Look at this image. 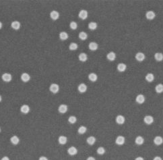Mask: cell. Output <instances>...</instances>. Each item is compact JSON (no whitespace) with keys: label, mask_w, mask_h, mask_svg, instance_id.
I'll return each instance as SVG.
<instances>
[{"label":"cell","mask_w":163,"mask_h":160,"mask_svg":"<svg viewBox=\"0 0 163 160\" xmlns=\"http://www.w3.org/2000/svg\"><path fill=\"white\" fill-rule=\"evenodd\" d=\"M49 90H50V91L53 93H54V94H56L57 93H58L59 90V85H57L55 83H53L50 86V87H49Z\"/></svg>","instance_id":"6da1fadb"},{"label":"cell","mask_w":163,"mask_h":160,"mask_svg":"<svg viewBox=\"0 0 163 160\" xmlns=\"http://www.w3.org/2000/svg\"><path fill=\"white\" fill-rule=\"evenodd\" d=\"M1 79L3 81L6 82H9L12 80V75L9 74V73H4L3 75L1 76Z\"/></svg>","instance_id":"7a4b0ae2"},{"label":"cell","mask_w":163,"mask_h":160,"mask_svg":"<svg viewBox=\"0 0 163 160\" xmlns=\"http://www.w3.org/2000/svg\"><path fill=\"white\" fill-rule=\"evenodd\" d=\"M143 122L147 125H150L154 122V118L152 116H146L143 118Z\"/></svg>","instance_id":"3957f363"},{"label":"cell","mask_w":163,"mask_h":160,"mask_svg":"<svg viewBox=\"0 0 163 160\" xmlns=\"http://www.w3.org/2000/svg\"><path fill=\"white\" fill-rule=\"evenodd\" d=\"M125 138L123 136H118L116 140H115V143L118 145H123L125 143Z\"/></svg>","instance_id":"277c9868"},{"label":"cell","mask_w":163,"mask_h":160,"mask_svg":"<svg viewBox=\"0 0 163 160\" xmlns=\"http://www.w3.org/2000/svg\"><path fill=\"white\" fill-rule=\"evenodd\" d=\"M115 121L118 124H123L125 123V118L122 115H118L116 117V119H115Z\"/></svg>","instance_id":"5b68a950"},{"label":"cell","mask_w":163,"mask_h":160,"mask_svg":"<svg viewBox=\"0 0 163 160\" xmlns=\"http://www.w3.org/2000/svg\"><path fill=\"white\" fill-rule=\"evenodd\" d=\"M145 58H146V56L143 53L138 52L136 54V59L138 62H143L145 59Z\"/></svg>","instance_id":"8992f818"},{"label":"cell","mask_w":163,"mask_h":160,"mask_svg":"<svg viewBox=\"0 0 163 160\" xmlns=\"http://www.w3.org/2000/svg\"><path fill=\"white\" fill-rule=\"evenodd\" d=\"M146 17L148 20H153L156 17V14L154 13L153 11H148L146 13Z\"/></svg>","instance_id":"52a82bcc"},{"label":"cell","mask_w":163,"mask_h":160,"mask_svg":"<svg viewBox=\"0 0 163 160\" xmlns=\"http://www.w3.org/2000/svg\"><path fill=\"white\" fill-rule=\"evenodd\" d=\"M50 17L53 20H57L59 17V12L57 11H56V10H53L52 12L50 13Z\"/></svg>","instance_id":"ba28073f"},{"label":"cell","mask_w":163,"mask_h":160,"mask_svg":"<svg viewBox=\"0 0 163 160\" xmlns=\"http://www.w3.org/2000/svg\"><path fill=\"white\" fill-rule=\"evenodd\" d=\"M78 16L82 20H86L87 18V17H88V12L85 10H82L79 12Z\"/></svg>","instance_id":"9c48e42d"},{"label":"cell","mask_w":163,"mask_h":160,"mask_svg":"<svg viewBox=\"0 0 163 160\" xmlns=\"http://www.w3.org/2000/svg\"><path fill=\"white\" fill-rule=\"evenodd\" d=\"M68 108L66 105L61 104L59 105V108H58V111L61 114H65L68 111Z\"/></svg>","instance_id":"30bf717a"},{"label":"cell","mask_w":163,"mask_h":160,"mask_svg":"<svg viewBox=\"0 0 163 160\" xmlns=\"http://www.w3.org/2000/svg\"><path fill=\"white\" fill-rule=\"evenodd\" d=\"M68 153L70 155H75L78 153V149L75 147H70L68 149Z\"/></svg>","instance_id":"8fae6325"},{"label":"cell","mask_w":163,"mask_h":160,"mask_svg":"<svg viewBox=\"0 0 163 160\" xmlns=\"http://www.w3.org/2000/svg\"><path fill=\"white\" fill-rule=\"evenodd\" d=\"M136 102H137V103H139V104H142V103H144V101H145V97H144L142 94H140V95H138L137 97H136Z\"/></svg>","instance_id":"7c38bea8"},{"label":"cell","mask_w":163,"mask_h":160,"mask_svg":"<svg viewBox=\"0 0 163 160\" xmlns=\"http://www.w3.org/2000/svg\"><path fill=\"white\" fill-rule=\"evenodd\" d=\"M20 111L24 114H27L28 113H29L30 107L28 105H23L20 108Z\"/></svg>","instance_id":"4fadbf2b"},{"label":"cell","mask_w":163,"mask_h":160,"mask_svg":"<svg viewBox=\"0 0 163 160\" xmlns=\"http://www.w3.org/2000/svg\"><path fill=\"white\" fill-rule=\"evenodd\" d=\"M154 143L156 145H160L163 143V138L160 136H156L154 138Z\"/></svg>","instance_id":"5bb4252c"},{"label":"cell","mask_w":163,"mask_h":160,"mask_svg":"<svg viewBox=\"0 0 163 160\" xmlns=\"http://www.w3.org/2000/svg\"><path fill=\"white\" fill-rule=\"evenodd\" d=\"M21 80L24 82H27L30 80V76L28 73H23L21 75Z\"/></svg>","instance_id":"9a60e30c"},{"label":"cell","mask_w":163,"mask_h":160,"mask_svg":"<svg viewBox=\"0 0 163 160\" xmlns=\"http://www.w3.org/2000/svg\"><path fill=\"white\" fill-rule=\"evenodd\" d=\"M78 89L80 93H84L85 92L87 91V86L84 84V83H81L80 84L78 87Z\"/></svg>","instance_id":"2e32d148"},{"label":"cell","mask_w":163,"mask_h":160,"mask_svg":"<svg viewBox=\"0 0 163 160\" xmlns=\"http://www.w3.org/2000/svg\"><path fill=\"white\" fill-rule=\"evenodd\" d=\"M88 47H89V49H90L91 51H96V50H97V49H98V45L96 43L91 42L89 43V45H88Z\"/></svg>","instance_id":"e0dca14e"},{"label":"cell","mask_w":163,"mask_h":160,"mask_svg":"<svg viewBox=\"0 0 163 160\" xmlns=\"http://www.w3.org/2000/svg\"><path fill=\"white\" fill-rule=\"evenodd\" d=\"M126 69H127V65L123 63H120L117 65L118 71H119L120 72H125Z\"/></svg>","instance_id":"ac0fdd59"},{"label":"cell","mask_w":163,"mask_h":160,"mask_svg":"<svg viewBox=\"0 0 163 160\" xmlns=\"http://www.w3.org/2000/svg\"><path fill=\"white\" fill-rule=\"evenodd\" d=\"M107 59L109 61L113 62V61H114L115 59H116V54L113 51H111V52H109L107 55Z\"/></svg>","instance_id":"d6986e66"},{"label":"cell","mask_w":163,"mask_h":160,"mask_svg":"<svg viewBox=\"0 0 163 160\" xmlns=\"http://www.w3.org/2000/svg\"><path fill=\"white\" fill-rule=\"evenodd\" d=\"M11 26L12 28L14 30H18L20 28V22L18 21H13L12 24H11Z\"/></svg>","instance_id":"ffe728a7"},{"label":"cell","mask_w":163,"mask_h":160,"mask_svg":"<svg viewBox=\"0 0 163 160\" xmlns=\"http://www.w3.org/2000/svg\"><path fill=\"white\" fill-rule=\"evenodd\" d=\"M135 143L137 145H143V143H144V139L141 136H138L136 138V140H135Z\"/></svg>","instance_id":"44dd1931"},{"label":"cell","mask_w":163,"mask_h":160,"mask_svg":"<svg viewBox=\"0 0 163 160\" xmlns=\"http://www.w3.org/2000/svg\"><path fill=\"white\" fill-rule=\"evenodd\" d=\"M78 58L80 59V61H81L82 62H86L87 59H88V56L86 53H81L78 56Z\"/></svg>","instance_id":"7402d4cb"},{"label":"cell","mask_w":163,"mask_h":160,"mask_svg":"<svg viewBox=\"0 0 163 160\" xmlns=\"http://www.w3.org/2000/svg\"><path fill=\"white\" fill-rule=\"evenodd\" d=\"M10 141H11V143L14 145H17L19 143V142H20V138L18 137L17 136H13V137H12L11 138H10Z\"/></svg>","instance_id":"603a6c76"},{"label":"cell","mask_w":163,"mask_h":160,"mask_svg":"<svg viewBox=\"0 0 163 160\" xmlns=\"http://www.w3.org/2000/svg\"><path fill=\"white\" fill-rule=\"evenodd\" d=\"M154 58L157 62H161L163 60V54L162 53H156L154 54Z\"/></svg>","instance_id":"cb8c5ba5"},{"label":"cell","mask_w":163,"mask_h":160,"mask_svg":"<svg viewBox=\"0 0 163 160\" xmlns=\"http://www.w3.org/2000/svg\"><path fill=\"white\" fill-rule=\"evenodd\" d=\"M68 34L66 33V32H65V31H63V32H61V33H59V38L62 41L67 40L68 39Z\"/></svg>","instance_id":"d4e9b609"},{"label":"cell","mask_w":163,"mask_h":160,"mask_svg":"<svg viewBox=\"0 0 163 160\" xmlns=\"http://www.w3.org/2000/svg\"><path fill=\"white\" fill-rule=\"evenodd\" d=\"M68 141V138L65 136H60L58 138V142L60 145H65Z\"/></svg>","instance_id":"484cf974"},{"label":"cell","mask_w":163,"mask_h":160,"mask_svg":"<svg viewBox=\"0 0 163 160\" xmlns=\"http://www.w3.org/2000/svg\"><path fill=\"white\" fill-rule=\"evenodd\" d=\"M88 79L92 82H96L98 79V76L95 73H90L88 75Z\"/></svg>","instance_id":"4316f807"},{"label":"cell","mask_w":163,"mask_h":160,"mask_svg":"<svg viewBox=\"0 0 163 160\" xmlns=\"http://www.w3.org/2000/svg\"><path fill=\"white\" fill-rule=\"evenodd\" d=\"M96 138L95 137H89L86 139V142H87V143L88 145H93L95 143V142H96Z\"/></svg>","instance_id":"83f0119b"},{"label":"cell","mask_w":163,"mask_h":160,"mask_svg":"<svg viewBox=\"0 0 163 160\" xmlns=\"http://www.w3.org/2000/svg\"><path fill=\"white\" fill-rule=\"evenodd\" d=\"M145 78H146V80L147 82H152L154 80V76L152 73H148V74H147Z\"/></svg>","instance_id":"f1b7e54d"},{"label":"cell","mask_w":163,"mask_h":160,"mask_svg":"<svg viewBox=\"0 0 163 160\" xmlns=\"http://www.w3.org/2000/svg\"><path fill=\"white\" fill-rule=\"evenodd\" d=\"M79 38L81 40H82V41H85L88 38V35H87V33H85L84 31L80 32L79 33Z\"/></svg>","instance_id":"f546056e"},{"label":"cell","mask_w":163,"mask_h":160,"mask_svg":"<svg viewBox=\"0 0 163 160\" xmlns=\"http://www.w3.org/2000/svg\"><path fill=\"white\" fill-rule=\"evenodd\" d=\"M155 91L157 93H161L163 92V85L162 84H158L155 87Z\"/></svg>","instance_id":"4dcf8cb0"},{"label":"cell","mask_w":163,"mask_h":160,"mask_svg":"<svg viewBox=\"0 0 163 160\" xmlns=\"http://www.w3.org/2000/svg\"><path fill=\"white\" fill-rule=\"evenodd\" d=\"M97 26H98V25H97L96 22H91L88 24V28L90 30H92L96 29Z\"/></svg>","instance_id":"1f68e13d"},{"label":"cell","mask_w":163,"mask_h":160,"mask_svg":"<svg viewBox=\"0 0 163 160\" xmlns=\"http://www.w3.org/2000/svg\"><path fill=\"white\" fill-rule=\"evenodd\" d=\"M78 45L75 43H71L69 46V49H70L71 51H75L78 49Z\"/></svg>","instance_id":"d6a6232c"},{"label":"cell","mask_w":163,"mask_h":160,"mask_svg":"<svg viewBox=\"0 0 163 160\" xmlns=\"http://www.w3.org/2000/svg\"><path fill=\"white\" fill-rule=\"evenodd\" d=\"M86 131H87V128L86 127V126H81L78 128V133L80 134H84V133H86Z\"/></svg>","instance_id":"836d02e7"},{"label":"cell","mask_w":163,"mask_h":160,"mask_svg":"<svg viewBox=\"0 0 163 160\" xmlns=\"http://www.w3.org/2000/svg\"><path fill=\"white\" fill-rule=\"evenodd\" d=\"M77 121V118L75 116H71L70 117H69L68 118V122L70 123V124H75Z\"/></svg>","instance_id":"e575fe53"},{"label":"cell","mask_w":163,"mask_h":160,"mask_svg":"<svg viewBox=\"0 0 163 160\" xmlns=\"http://www.w3.org/2000/svg\"><path fill=\"white\" fill-rule=\"evenodd\" d=\"M97 153L98 154V155H103V154H104V153H105V149H104V147H98V149H97Z\"/></svg>","instance_id":"d590c367"},{"label":"cell","mask_w":163,"mask_h":160,"mask_svg":"<svg viewBox=\"0 0 163 160\" xmlns=\"http://www.w3.org/2000/svg\"><path fill=\"white\" fill-rule=\"evenodd\" d=\"M69 26H70V28L72 30H75L77 29V27H78V24L75 22H74V21H72L69 24Z\"/></svg>","instance_id":"8d00e7d4"},{"label":"cell","mask_w":163,"mask_h":160,"mask_svg":"<svg viewBox=\"0 0 163 160\" xmlns=\"http://www.w3.org/2000/svg\"><path fill=\"white\" fill-rule=\"evenodd\" d=\"M39 160H48L47 157H46L45 156H41V157H39Z\"/></svg>","instance_id":"74e56055"},{"label":"cell","mask_w":163,"mask_h":160,"mask_svg":"<svg viewBox=\"0 0 163 160\" xmlns=\"http://www.w3.org/2000/svg\"><path fill=\"white\" fill-rule=\"evenodd\" d=\"M153 160H163V159L160 157H159V156H156V157L154 158Z\"/></svg>","instance_id":"f35d334b"},{"label":"cell","mask_w":163,"mask_h":160,"mask_svg":"<svg viewBox=\"0 0 163 160\" xmlns=\"http://www.w3.org/2000/svg\"><path fill=\"white\" fill-rule=\"evenodd\" d=\"M1 160H10V158L7 157V156H4L1 158Z\"/></svg>","instance_id":"ab89813d"},{"label":"cell","mask_w":163,"mask_h":160,"mask_svg":"<svg viewBox=\"0 0 163 160\" xmlns=\"http://www.w3.org/2000/svg\"><path fill=\"white\" fill-rule=\"evenodd\" d=\"M86 160H96V159H95L94 157H92V156H90V157H88Z\"/></svg>","instance_id":"60d3db41"},{"label":"cell","mask_w":163,"mask_h":160,"mask_svg":"<svg viewBox=\"0 0 163 160\" xmlns=\"http://www.w3.org/2000/svg\"><path fill=\"white\" fill-rule=\"evenodd\" d=\"M135 160H144V159L142 157H137L135 159Z\"/></svg>","instance_id":"b9f144b4"},{"label":"cell","mask_w":163,"mask_h":160,"mask_svg":"<svg viewBox=\"0 0 163 160\" xmlns=\"http://www.w3.org/2000/svg\"><path fill=\"white\" fill-rule=\"evenodd\" d=\"M1 28H2V23L0 22V29H1Z\"/></svg>","instance_id":"7bdbcfd3"},{"label":"cell","mask_w":163,"mask_h":160,"mask_svg":"<svg viewBox=\"0 0 163 160\" xmlns=\"http://www.w3.org/2000/svg\"><path fill=\"white\" fill-rule=\"evenodd\" d=\"M1 100H2V98H1V96L0 95V102L1 101Z\"/></svg>","instance_id":"ee69618b"},{"label":"cell","mask_w":163,"mask_h":160,"mask_svg":"<svg viewBox=\"0 0 163 160\" xmlns=\"http://www.w3.org/2000/svg\"><path fill=\"white\" fill-rule=\"evenodd\" d=\"M0 132H1V128H0Z\"/></svg>","instance_id":"f6af8a7d"}]
</instances>
